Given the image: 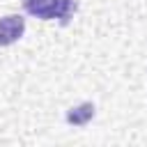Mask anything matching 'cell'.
Instances as JSON below:
<instances>
[{"mask_svg": "<svg viewBox=\"0 0 147 147\" xmlns=\"http://www.w3.org/2000/svg\"><path fill=\"white\" fill-rule=\"evenodd\" d=\"M21 2L30 16L41 18V21H55L57 18L62 25H67L78 9L76 0H21Z\"/></svg>", "mask_w": 147, "mask_h": 147, "instance_id": "cell-1", "label": "cell"}, {"mask_svg": "<svg viewBox=\"0 0 147 147\" xmlns=\"http://www.w3.org/2000/svg\"><path fill=\"white\" fill-rule=\"evenodd\" d=\"M25 32V18L18 14H7L0 18V46L16 44Z\"/></svg>", "mask_w": 147, "mask_h": 147, "instance_id": "cell-2", "label": "cell"}, {"mask_svg": "<svg viewBox=\"0 0 147 147\" xmlns=\"http://www.w3.org/2000/svg\"><path fill=\"white\" fill-rule=\"evenodd\" d=\"M94 113H96L94 103L92 101H83V103H78V106H74V108L67 110L64 122L69 126H85V124H90L94 119Z\"/></svg>", "mask_w": 147, "mask_h": 147, "instance_id": "cell-3", "label": "cell"}]
</instances>
